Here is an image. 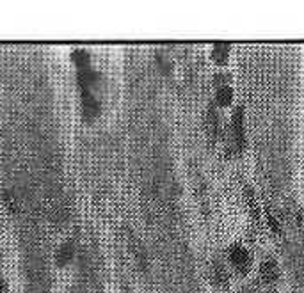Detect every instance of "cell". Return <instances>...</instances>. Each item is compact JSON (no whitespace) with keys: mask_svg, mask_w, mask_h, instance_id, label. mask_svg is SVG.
Returning <instances> with one entry per match:
<instances>
[{"mask_svg":"<svg viewBox=\"0 0 304 293\" xmlns=\"http://www.w3.org/2000/svg\"><path fill=\"white\" fill-rule=\"evenodd\" d=\"M98 110H100L98 102L87 93V91H84V116H86L87 119H93V117L98 114Z\"/></svg>","mask_w":304,"mask_h":293,"instance_id":"8","label":"cell"},{"mask_svg":"<svg viewBox=\"0 0 304 293\" xmlns=\"http://www.w3.org/2000/svg\"><path fill=\"white\" fill-rule=\"evenodd\" d=\"M260 277H262L263 282L267 284H272L279 279V265L276 263V259L267 258L262 261L260 265Z\"/></svg>","mask_w":304,"mask_h":293,"instance_id":"4","label":"cell"},{"mask_svg":"<svg viewBox=\"0 0 304 293\" xmlns=\"http://www.w3.org/2000/svg\"><path fill=\"white\" fill-rule=\"evenodd\" d=\"M246 203H248V210H249V213H251L253 221L260 222V217H262V206H260V203L256 201V195L251 187H246Z\"/></svg>","mask_w":304,"mask_h":293,"instance_id":"6","label":"cell"},{"mask_svg":"<svg viewBox=\"0 0 304 293\" xmlns=\"http://www.w3.org/2000/svg\"><path fill=\"white\" fill-rule=\"evenodd\" d=\"M229 135H231V148L235 153H242L248 144V133H246V109L244 105H236L231 116V126H229Z\"/></svg>","mask_w":304,"mask_h":293,"instance_id":"1","label":"cell"},{"mask_svg":"<svg viewBox=\"0 0 304 293\" xmlns=\"http://www.w3.org/2000/svg\"><path fill=\"white\" fill-rule=\"evenodd\" d=\"M267 221H269V226H270V230L274 231V233H279L281 231V228H279V224L276 222L274 215L270 213V211H267Z\"/></svg>","mask_w":304,"mask_h":293,"instance_id":"11","label":"cell"},{"mask_svg":"<svg viewBox=\"0 0 304 293\" xmlns=\"http://www.w3.org/2000/svg\"><path fill=\"white\" fill-rule=\"evenodd\" d=\"M72 256H73V247L70 244H64L60 247L59 254H57V261H59V265H66L72 259Z\"/></svg>","mask_w":304,"mask_h":293,"instance_id":"9","label":"cell"},{"mask_svg":"<svg viewBox=\"0 0 304 293\" xmlns=\"http://www.w3.org/2000/svg\"><path fill=\"white\" fill-rule=\"evenodd\" d=\"M207 133L210 135L212 140H215L219 135V117L214 107H210L207 112Z\"/></svg>","mask_w":304,"mask_h":293,"instance_id":"7","label":"cell"},{"mask_svg":"<svg viewBox=\"0 0 304 293\" xmlns=\"http://www.w3.org/2000/svg\"><path fill=\"white\" fill-rule=\"evenodd\" d=\"M72 57H73V60H75L77 66H80V68L87 66V59H89L87 52H84V50H75V52L72 53Z\"/></svg>","mask_w":304,"mask_h":293,"instance_id":"10","label":"cell"},{"mask_svg":"<svg viewBox=\"0 0 304 293\" xmlns=\"http://www.w3.org/2000/svg\"><path fill=\"white\" fill-rule=\"evenodd\" d=\"M235 100V91H233L229 80H221L215 87V103L219 107H229Z\"/></svg>","mask_w":304,"mask_h":293,"instance_id":"3","label":"cell"},{"mask_svg":"<svg viewBox=\"0 0 304 293\" xmlns=\"http://www.w3.org/2000/svg\"><path fill=\"white\" fill-rule=\"evenodd\" d=\"M229 55H231V46L226 45V43H217V45H214L212 53H210L212 60H214L217 66H224V64H228Z\"/></svg>","mask_w":304,"mask_h":293,"instance_id":"5","label":"cell"},{"mask_svg":"<svg viewBox=\"0 0 304 293\" xmlns=\"http://www.w3.org/2000/svg\"><path fill=\"white\" fill-rule=\"evenodd\" d=\"M2 289H4V282L0 281V293H2Z\"/></svg>","mask_w":304,"mask_h":293,"instance_id":"12","label":"cell"},{"mask_svg":"<svg viewBox=\"0 0 304 293\" xmlns=\"http://www.w3.org/2000/svg\"><path fill=\"white\" fill-rule=\"evenodd\" d=\"M228 261L236 274L246 275L251 270L253 256L242 244H233L231 247L228 249Z\"/></svg>","mask_w":304,"mask_h":293,"instance_id":"2","label":"cell"}]
</instances>
